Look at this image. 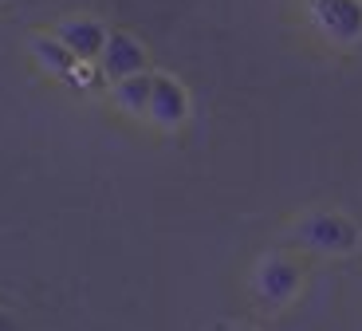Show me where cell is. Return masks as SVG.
<instances>
[{"instance_id": "1", "label": "cell", "mask_w": 362, "mask_h": 331, "mask_svg": "<svg viewBox=\"0 0 362 331\" xmlns=\"http://www.w3.org/2000/svg\"><path fill=\"white\" fill-rule=\"evenodd\" d=\"M291 237L311 252H335V257L354 252L358 241H362L358 225H354L351 217H343V213H311V217H303V221L296 225Z\"/></svg>"}, {"instance_id": "2", "label": "cell", "mask_w": 362, "mask_h": 331, "mask_svg": "<svg viewBox=\"0 0 362 331\" xmlns=\"http://www.w3.org/2000/svg\"><path fill=\"white\" fill-rule=\"evenodd\" d=\"M311 20L339 44L362 36V0H311Z\"/></svg>"}, {"instance_id": "3", "label": "cell", "mask_w": 362, "mask_h": 331, "mask_svg": "<svg viewBox=\"0 0 362 331\" xmlns=\"http://www.w3.org/2000/svg\"><path fill=\"white\" fill-rule=\"evenodd\" d=\"M299 280H303V272H299L291 260L272 257L268 264H260V272H256V296H260L268 308H280L299 292Z\"/></svg>"}, {"instance_id": "4", "label": "cell", "mask_w": 362, "mask_h": 331, "mask_svg": "<svg viewBox=\"0 0 362 331\" xmlns=\"http://www.w3.org/2000/svg\"><path fill=\"white\" fill-rule=\"evenodd\" d=\"M99 67L110 83L127 79V75H138V72H146V47L134 36H127V32H110L107 47L99 55Z\"/></svg>"}, {"instance_id": "5", "label": "cell", "mask_w": 362, "mask_h": 331, "mask_svg": "<svg viewBox=\"0 0 362 331\" xmlns=\"http://www.w3.org/2000/svg\"><path fill=\"white\" fill-rule=\"evenodd\" d=\"M146 115L154 118L162 130L181 126L189 118V95H185V87L177 79H170V75H154V95H150V111Z\"/></svg>"}, {"instance_id": "6", "label": "cell", "mask_w": 362, "mask_h": 331, "mask_svg": "<svg viewBox=\"0 0 362 331\" xmlns=\"http://www.w3.org/2000/svg\"><path fill=\"white\" fill-rule=\"evenodd\" d=\"M55 36L71 47L75 60L90 63V60H99V55H103V47H107V40H110V28L99 24V20L79 16V20H64V24L55 28Z\"/></svg>"}, {"instance_id": "7", "label": "cell", "mask_w": 362, "mask_h": 331, "mask_svg": "<svg viewBox=\"0 0 362 331\" xmlns=\"http://www.w3.org/2000/svg\"><path fill=\"white\" fill-rule=\"evenodd\" d=\"M28 47H32V55H36L52 75H71L75 67L83 63V60H75V52L59 36H32V44H28Z\"/></svg>"}, {"instance_id": "8", "label": "cell", "mask_w": 362, "mask_h": 331, "mask_svg": "<svg viewBox=\"0 0 362 331\" xmlns=\"http://www.w3.org/2000/svg\"><path fill=\"white\" fill-rule=\"evenodd\" d=\"M150 95H154V75H127V79H118L115 83V103L127 115H146L150 111Z\"/></svg>"}, {"instance_id": "9", "label": "cell", "mask_w": 362, "mask_h": 331, "mask_svg": "<svg viewBox=\"0 0 362 331\" xmlns=\"http://www.w3.org/2000/svg\"><path fill=\"white\" fill-rule=\"evenodd\" d=\"M0 331H16V327H12V323L4 320V315H0Z\"/></svg>"}, {"instance_id": "10", "label": "cell", "mask_w": 362, "mask_h": 331, "mask_svg": "<svg viewBox=\"0 0 362 331\" xmlns=\"http://www.w3.org/2000/svg\"><path fill=\"white\" fill-rule=\"evenodd\" d=\"M233 331H248V327H233Z\"/></svg>"}]
</instances>
